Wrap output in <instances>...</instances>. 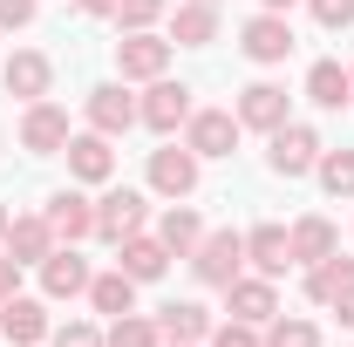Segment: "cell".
<instances>
[{"label": "cell", "mask_w": 354, "mask_h": 347, "mask_svg": "<svg viewBox=\"0 0 354 347\" xmlns=\"http://www.w3.org/2000/svg\"><path fill=\"white\" fill-rule=\"evenodd\" d=\"M191 272H198L205 286H218V293H225V286L245 272V232H232V225H225V232H205L198 252H191Z\"/></svg>", "instance_id": "1"}, {"label": "cell", "mask_w": 354, "mask_h": 347, "mask_svg": "<svg viewBox=\"0 0 354 347\" xmlns=\"http://www.w3.org/2000/svg\"><path fill=\"white\" fill-rule=\"evenodd\" d=\"M143 218H150V198L130 191V184H109L102 198H95V238H109V245H123L143 232Z\"/></svg>", "instance_id": "2"}, {"label": "cell", "mask_w": 354, "mask_h": 347, "mask_svg": "<svg viewBox=\"0 0 354 347\" xmlns=\"http://www.w3.org/2000/svg\"><path fill=\"white\" fill-rule=\"evenodd\" d=\"M191 109H198V102H191V88L171 82V75H157V82L143 88V102H136V123H143V130H157V136H177L184 123H191Z\"/></svg>", "instance_id": "3"}, {"label": "cell", "mask_w": 354, "mask_h": 347, "mask_svg": "<svg viewBox=\"0 0 354 347\" xmlns=\"http://www.w3.org/2000/svg\"><path fill=\"white\" fill-rule=\"evenodd\" d=\"M198 164H205V157H198V150H191V143H164V150H150V191H157V198H191V191H198Z\"/></svg>", "instance_id": "4"}, {"label": "cell", "mask_w": 354, "mask_h": 347, "mask_svg": "<svg viewBox=\"0 0 354 347\" xmlns=\"http://www.w3.org/2000/svg\"><path fill=\"white\" fill-rule=\"evenodd\" d=\"M171 48H177V41L150 35V28H136V35L116 41V75H123V82H157V75L171 68Z\"/></svg>", "instance_id": "5"}, {"label": "cell", "mask_w": 354, "mask_h": 347, "mask_svg": "<svg viewBox=\"0 0 354 347\" xmlns=\"http://www.w3.org/2000/svg\"><path fill=\"white\" fill-rule=\"evenodd\" d=\"M239 48H245V62H259V68H279L286 55H293V28H286V14H252L245 28H239Z\"/></svg>", "instance_id": "6"}, {"label": "cell", "mask_w": 354, "mask_h": 347, "mask_svg": "<svg viewBox=\"0 0 354 347\" xmlns=\"http://www.w3.org/2000/svg\"><path fill=\"white\" fill-rule=\"evenodd\" d=\"M68 109H62V102H28V116H21V150H35V157H62V150H68Z\"/></svg>", "instance_id": "7"}, {"label": "cell", "mask_w": 354, "mask_h": 347, "mask_svg": "<svg viewBox=\"0 0 354 347\" xmlns=\"http://www.w3.org/2000/svg\"><path fill=\"white\" fill-rule=\"evenodd\" d=\"M266 164H272L279 177H307L313 164H320V136H313L307 123H279L272 143H266Z\"/></svg>", "instance_id": "8"}, {"label": "cell", "mask_w": 354, "mask_h": 347, "mask_svg": "<svg viewBox=\"0 0 354 347\" xmlns=\"http://www.w3.org/2000/svg\"><path fill=\"white\" fill-rule=\"evenodd\" d=\"M0 82H7V95H21V102H41L48 88H55V62H48L41 48H14L0 62Z\"/></svg>", "instance_id": "9"}, {"label": "cell", "mask_w": 354, "mask_h": 347, "mask_svg": "<svg viewBox=\"0 0 354 347\" xmlns=\"http://www.w3.org/2000/svg\"><path fill=\"white\" fill-rule=\"evenodd\" d=\"M286 102H293V95H286L279 82H252V88H239V109H232V116H239V130H266L272 136L279 123H293Z\"/></svg>", "instance_id": "10"}, {"label": "cell", "mask_w": 354, "mask_h": 347, "mask_svg": "<svg viewBox=\"0 0 354 347\" xmlns=\"http://www.w3.org/2000/svg\"><path fill=\"white\" fill-rule=\"evenodd\" d=\"M184 143H191L198 157H232V150H239V116H232V109H191Z\"/></svg>", "instance_id": "11"}, {"label": "cell", "mask_w": 354, "mask_h": 347, "mask_svg": "<svg viewBox=\"0 0 354 347\" xmlns=\"http://www.w3.org/2000/svg\"><path fill=\"white\" fill-rule=\"evenodd\" d=\"M245 265H252L259 279H286V272H293V238H286V225H252V232H245Z\"/></svg>", "instance_id": "12"}, {"label": "cell", "mask_w": 354, "mask_h": 347, "mask_svg": "<svg viewBox=\"0 0 354 347\" xmlns=\"http://www.w3.org/2000/svg\"><path fill=\"white\" fill-rule=\"evenodd\" d=\"M35 272H41V293H48V300H75V293H88V279H95V272H88V259L75 252V245H55Z\"/></svg>", "instance_id": "13"}, {"label": "cell", "mask_w": 354, "mask_h": 347, "mask_svg": "<svg viewBox=\"0 0 354 347\" xmlns=\"http://www.w3.org/2000/svg\"><path fill=\"white\" fill-rule=\"evenodd\" d=\"M62 157H68V177H75V184H109V177H116V150H109V136H102V130L68 136Z\"/></svg>", "instance_id": "14"}, {"label": "cell", "mask_w": 354, "mask_h": 347, "mask_svg": "<svg viewBox=\"0 0 354 347\" xmlns=\"http://www.w3.org/2000/svg\"><path fill=\"white\" fill-rule=\"evenodd\" d=\"M82 109H88V130H102V136H123L136 123V95L123 82H95Z\"/></svg>", "instance_id": "15"}, {"label": "cell", "mask_w": 354, "mask_h": 347, "mask_svg": "<svg viewBox=\"0 0 354 347\" xmlns=\"http://www.w3.org/2000/svg\"><path fill=\"white\" fill-rule=\"evenodd\" d=\"M225 313H232V320H245V327H266V320L279 313V293H272V279H259V272L245 279V272H239V279L225 286Z\"/></svg>", "instance_id": "16"}, {"label": "cell", "mask_w": 354, "mask_h": 347, "mask_svg": "<svg viewBox=\"0 0 354 347\" xmlns=\"http://www.w3.org/2000/svg\"><path fill=\"white\" fill-rule=\"evenodd\" d=\"M41 218H48V232H55L62 245H75V238H95V205H88L82 191H55Z\"/></svg>", "instance_id": "17"}, {"label": "cell", "mask_w": 354, "mask_h": 347, "mask_svg": "<svg viewBox=\"0 0 354 347\" xmlns=\"http://www.w3.org/2000/svg\"><path fill=\"white\" fill-rule=\"evenodd\" d=\"M0 334L14 347H35V341H48L55 327H48V306L41 300H28V293H14V300H0Z\"/></svg>", "instance_id": "18"}, {"label": "cell", "mask_w": 354, "mask_h": 347, "mask_svg": "<svg viewBox=\"0 0 354 347\" xmlns=\"http://www.w3.org/2000/svg\"><path fill=\"white\" fill-rule=\"evenodd\" d=\"M55 245H62V238H55V232H48V218L35 212V218H14V225H7V245H0V252H7L14 265H41Z\"/></svg>", "instance_id": "19"}, {"label": "cell", "mask_w": 354, "mask_h": 347, "mask_svg": "<svg viewBox=\"0 0 354 347\" xmlns=\"http://www.w3.org/2000/svg\"><path fill=\"white\" fill-rule=\"evenodd\" d=\"M116 265L130 272L136 286H150V279H164V265H171V252H164V238L136 232V238H123V245H116Z\"/></svg>", "instance_id": "20"}, {"label": "cell", "mask_w": 354, "mask_h": 347, "mask_svg": "<svg viewBox=\"0 0 354 347\" xmlns=\"http://www.w3.org/2000/svg\"><path fill=\"white\" fill-rule=\"evenodd\" d=\"M286 238H293V265H320V259H334V252H341L334 218H300Z\"/></svg>", "instance_id": "21"}, {"label": "cell", "mask_w": 354, "mask_h": 347, "mask_svg": "<svg viewBox=\"0 0 354 347\" xmlns=\"http://www.w3.org/2000/svg\"><path fill=\"white\" fill-rule=\"evenodd\" d=\"M171 41H177V48H212V41H218V7L184 0V7L171 14Z\"/></svg>", "instance_id": "22"}, {"label": "cell", "mask_w": 354, "mask_h": 347, "mask_svg": "<svg viewBox=\"0 0 354 347\" xmlns=\"http://www.w3.org/2000/svg\"><path fill=\"white\" fill-rule=\"evenodd\" d=\"M157 334H164V341H212V313H205V306L198 300H171L164 306V313H157Z\"/></svg>", "instance_id": "23"}, {"label": "cell", "mask_w": 354, "mask_h": 347, "mask_svg": "<svg viewBox=\"0 0 354 347\" xmlns=\"http://www.w3.org/2000/svg\"><path fill=\"white\" fill-rule=\"evenodd\" d=\"M307 102H320V109H348V102H354V75L341 68V62H313V68H307Z\"/></svg>", "instance_id": "24"}, {"label": "cell", "mask_w": 354, "mask_h": 347, "mask_svg": "<svg viewBox=\"0 0 354 347\" xmlns=\"http://www.w3.org/2000/svg\"><path fill=\"white\" fill-rule=\"evenodd\" d=\"M88 306L109 313V320H116V313H136V279L123 265H116V272H95V279H88Z\"/></svg>", "instance_id": "25"}, {"label": "cell", "mask_w": 354, "mask_h": 347, "mask_svg": "<svg viewBox=\"0 0 354 347\" xmlns=\"http://www.w3.org/2000/svg\"><path fill=\"white\" fill-rule=\"evenodd\" d=\"M157 238H164V252H171V259H191V252H198V238H205V225H198L191 205H171V212L157 218Z\"/></svg>", "instance_id": "26"}, {"label": "cell", "mask_w": 354, "mask_h": 347, "mask_svg": "<svg viewBox=\"0 0 354 347\" xmlns=\"http://www.w3.org/2000/svg\"><path fill=\"white\" fill-rule=\"evenodd\" d=\"M348 286H354V259H341V252H334V259H320V265H307V300H313V306H334Z\"/></svg>", "instance_id": "27"}, {"label": "cell", "mask_w": 354, "mask_h": 347, "mask_svg": "<svg viewBox=\"0 0 354 347\" xmlns=\"http://www.w3.org/2000/svg\"><path fill=\"white\" fill-rule=\"evenodd\" d=\"M313 177H320L327 198H354V150H320Z\"/></svg>", "instance_id": "28"}, {"label": "cell", "mask_w": 354, "mask_h": 347, "mask_svg": "<svg viewBox=\"0 0 354 347\" xmlns=\"http://www.w3.org/2000/svg\"><path fill=\"white\" fill-rule=\"evenodd\" d=\"M102 347H164V334H157V320H143V313H116L109 334H102Z\"/></svg>", "instance_id": "29"}, {"label": "cell", "mask_w": 354, "mask_h": 347, "mask_svg": "<svg viewBox=\"0 0 354 347\" xmlns=\"http://www.w3.org/2000/svg\"><path fill=\"white\" fill-rule=\"evenodd\" d=\"M259 341L266 347H320V327H313V320H286V313H272Z\"/></svg>", "instance_id": "30"}, {"label": "cell", "mask_w": 354, "mask_h": 347, "mask_svg": "<svg viewBox=\"0 0 354 347\" xmlns=\"http://www.w3.org/2000/svg\"><path fill=\"white\" fill-rule=\"evenodd\" d=\"M164 7H171V0H116V28H123V35L157 28V21H164Z\"/></svg>", "instance_id": "31"}, {"label": "cell", "mask_w": 354, "mask_h": 347, "mask_svg": "<svg viewBox=\"0 0 354 347\" xmlns=\"http://www.w3.org/2000/svg\"><path fill=\"white\" fill-rule=\"evenodd\" d=\"M48 347H102V327L95 320H68V327H55Z\"/></svg>", "instance_id": "32"}, {"label": "cell", "mask_w": 354, "mask_h": 347, "mask_svg": "<svg viewBox=\"0 0 354 347\" xmlns=\"http://www.w3.org/2000/svg\"><path fill=\"white\" fill-rule=\"evenodd\" d=\"M205 347H266L259 327H245V320H225V327H212V341Z\"/></svg>", "instance_id": "33"}, {"label": "cell", "mask_w": 354, "mask_h": 347, "mask_svg": "<svg viewBox=\"0 0 354 347\" xmlns=\"http://www.w3.org/2000/svg\"><path fill=\"white\" fill-rule=\"evenodd\" d=\"M320 28H354V0H307Z\"/></svg>", "instance_id": "34"}, {"label": "cell", "mask_w": 354, "mask_h": 347, "mask_svg": "<svg viewBox=\"0 0 354 347\" xmlns=\"http://www.w3.org/2000/svg\"><path fill=\"white\" fill-rule=\"evenodd\" d=\"M41 14V0H0V35H14V28H28Z\"/></svg>", "instance_id": "35"}, {"label": "cell", "mask_w": 354, "mask_h": 347, "mask_svg": "<svg viewBox=\"0 0 354 347\" xmlns=\"http://www.w3.org/2000/svg\"><path fill=\"white\" fill-rule=\"evenodd\" d=\"M14 293H21V265L0 252V300H14Z\"/></svg>", "instance_id": "36"}, {"label": "cell", "mask_w": 354, "mask_h": 347, "mask_svg": "<svg viewBox=\"0 0 354 347\" xmlns=\"http://www.w3.org/2000/svg\"><path fill=\"white\" fill-rule=\"evenodd\" d=\"M334 320H341V327H354V286L341 293V300H334Z\"/></svg>", "instance_id": "37"}, {"label": "cell", "mask_w": 354, "mask_h": 347, "mask_svg": "<svg viewBox=\"0 0 354 347\" xmlns=\"http://www.w3.org/2000/svg\"><path fill=\"white\" fill-rule=\"evenodd\" d=\"M75 7H82V14H109V21H116V0H75Z\"/></svg>", "instance_id": "38"}, {"label": "cell", "mask_w": 354, "mask_h": 347, "mask_svg": "<svg viewBox=\"0 0 354 347\" xmlns=\"http://www.w3.org/2000/svg\"><path fill=\"white\" fill-rule=\"evenodd\" d=\"M259 7H266V14H286V7H293V0H259Z\"/></svg>", "instance_id": "39"}, {"label": "cell", "mask_w": 354, "mask_h": 347, "mask_svg": "<svg viewBox=\"0 0 354 347\" xmlns=\"http://www.w3.org/2000/svg\"><path fill=\"white\" fill-rule=\"evenodd\" d=\"M7 225H14V218H7V205H0V245H7Z\"/></svg>", "instance_id": "40"}, {"label": "cell", "mask_w": 354, "mask_h": 347, "mask_svg": "<svg viewBox=\"0 0 354 347\" xmlns=\"http://www.w3.org/2000/svg\"><path fill=\"white\" fill-rule=\"evenodd\" d=\"M177 347H198V341H177Z\"/></svg>", "instance_id": "41"}, {"label": "cell", "mask_w": 354, "mask_h": 347, "mask_svg": "<svg viewBox=\"0 0 354 347\" xmlns=\"http://www.w3.org/2000/svg\"><path fill=\"white\" fill-rule=\"evenodd\" d=\"M205 7H218V0H205Z\"/></svg>", "instance_id": "42"}, {"label": "cell", "mask_w": 354, "mask_h": 347, "mask_svg": "<svg viewBox=\"0 0 354 347\" xmlns=\"http://www.w3.org/2000/svg\"><path fill=\"white\" fill-rule=\"evenodd\" d=\"M348 75H354V68H348Z\"/></svg>", "instance_id": "43"}]
</instances>
